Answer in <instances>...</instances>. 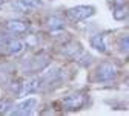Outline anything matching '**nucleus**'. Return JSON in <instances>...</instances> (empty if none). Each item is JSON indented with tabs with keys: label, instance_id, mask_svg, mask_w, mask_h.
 <instances>
[{
	"label": "nucleus",
	"instance_id": "obj_16",
	"mask_svg": "<svg viewBox=\"0 0 129 116\" xmlns=\"http://www.w3.org/2000/svg\"><path fill=\"white\" fill-rule=\"evenodd\" d=\"M120 44H121V49H124V51H129V35H126L124 38H121Z\"/></svg>",
	"mask_w": 129,
	"mask_h": 116
},
{
	"label": "nucleus",
	"instance_id": "obj_3",
	"mask_svg": "<svg viewBox=\"0 0 129 116\" xmlns=\"http://www.w3.org/2000/svg\"><path fill=\"white\" fill-rule=\"evenodd\" d=\"M117 76V67L111 63H102L95 70V79L97 81H111Z\"/></svg>",
	"mask_w": 129,
	"mask_h": 116
},
{
	"label": "nucleus",
	"instance_id": "obj_10",
	"mask_svg": "<svg viewBox=\"0 0 129 116\" xmlns=\"http://www.w3.org/2000/svg\"><path fill=\"white\" fill-rule=\"evenodd\" d=\"M91 46L95 49V51H99L102 54L108 52V49H106V43H105V37L102 34H97V35H92L91 37Z\"/></svg>",
	"mask_w": 129,
	"mask_h": 116
},
{
	"label": "nucleus",
	"instance_id": "obj_19",
	"mask_svg": "<svg viewBox=\"0 0 129 116\" xmlns=\"http://www.w3.org/2000/svg\"><path fill=\"white\" fill-rule=\"evenodd\" d=\"M0 38H3V35H2V32H0Z\"/></svg>",
	"mask_w": 129,
	"mask_h": 116
},
{
	"label": "nucleus",
	"instance_id": "obj_1",
	"mask_svg": "<svg viewBox=\"0 0 129 116\" xmlns=\"http://www.w3.org/2000/svg\"><path fill=\"white\" fill-rule=\"evenodd\" d=\"M94 14H95L94 6H91V5H78V6H74V8L66 11V17L71 22H82V20H86V19L92 17Z\"/></svg>",
	"mask_w": 129,
	"mask_h": 116
},
{
	"label": "nucleus",
	"instance_id": "obj_14",
	"mask_svg": "<svg viewBox=\"0 0 129 116\" xmlns=\"http://www.w3.org/2000/svg\"><path fill=\"white\" fill-rule=\"evenodd\" d=\"M75 61L82 66V67H88V66H91V63H92V57L89 54H86V52H82L75 58Z\"/></svg>",
	"mask_w": 129,
	"mask_h": 116
},
{
	"label": "nucleus",
	"instance_id": "obj_8",
	"mask_svg": "<svg viewBox=\"0 0 129 116\" xmlns=\"http://www.w3.org/2000/svg\"><path fill=\"white\" fill-rule=\"evenodd\" d=\"M42 86H43V79H42V78H31V79H28L25 84L22 86L20 95L34 93V92H37L39 89H42Z\"/></svg>",
	"mask_w": 129,
	"mask_h": 116
},
{
	"label": "nucleus",
	"instance_id": "obj_17",
	"mask_svg": "<svg viewBox=\"0 0 129 116\" xmlns=\"http://www.w3.org/2000/svg\"><path fill=\"white\" fill-rule=\"evenodd\" d=\"M124 3V0H114V5H121Z\"/></svg>",
	"mask_w": 129,
	"mask_h": 116
},
{
	"label": "nucleus",
	"instance_id": "obj_2",
	"mask_svg": "<svg viewBox=\"0 0 129 116\" xmlns=\"http://www.w3.org/2000/svg\"><path fill=\"white\" fill-rule=\"evenodd\" d=\"M86 104V95L82 92H75L61 99V105L64 110H80Z\"/></svg>",
	"mask_w": 129,
	"mask_h": 116
},
{
	"label": "nucleus",
	"instance_id": "obj_5",
	"mask_svg": "<svg viewBox=\"0 0 129 116\" xmlns=\"http://www.w3.org/2000/svg\"><path fill=\"white\" fill-rule=\"evenodd\" d=\"M42 6H43L42 0H15V2H12V8L20 12H31Z\"/></svg>",
	"mask_w": 129,
	"mask_h": 116
},
{
	"label": "nucleus",
	"instance_id": "obj_18",
	"mask_svg": "<svg viewBox=\"0 0 129 116\" xmlns=\"http://www.w3.org/2000/svg\"><path fill=\"white\" fill-rule=\"evenodd\" d=\"M2 3H5V0H0V5H2Z\"/></svg>",
	"mask_w": 129,
	"mask_h": 116
},
{
	"label": "nucleus",
	"instance_id": "obj_15",
	"mask_svg": "<svg viewBox=\"0 0 129 116\" xmlns=\"http://www.w3.org/2000/svg\"><path fill=\"white\" fill-rule=\"evenodd\" d=\"M9 108H12V102L9 99H2L0 101V113H6Z\"/></svg>",
	"mask_w": 129,
	"mask_h": 116
},
{
	"label": "nucleus",
	"instance_id": "obj_11",
	"mask_svg": "<svg viewBox=\"0 0 129 116\" xmlns=\"http://www.w3.org/2000/svg\"><path fill=\"white\" fill-rule=\"evenodd\" d=\"M66 57H71V58H77L80 54H82L83 51H82V47H80V44L78 43H69V44H66L63 47V51H61Z\"/></svg>",
	"mask_w": 129,
	"mask_h": 116
},
{
	"label": "nucleus",
	"instance_id": "obj_4",
	"mask_svg": "<svg viewBox=\"0 0 129 116\" xmlns=\"http://www.w3.org/2000/svg\"><path fill=\"white\" fill-rule=\"evenodd\" d=\"M37 105V99L36 98H28L25 99V101H22L20 104L15 105V108L11 111L14 116H25V114H31L32 111H34Z\"/></svg>",
	"mask_w": 129,
	"mask_h": 116
},
{
	"label": "nucleus",
	"instance_id": "obj_7",
	"mask_svg": "<svg viewBox=\"0 0 129 116\" xmlns=\"http://www.w3.org/2000/svg\"><path fill=\"white\" fill-rule=\"evenodd\" d=\"M29 25L26 22H22V20H11L5 25V29L9 32V34H14V35H19V34H25L28 31Z\"/></svg>",
	"mask_w": 129,
	"mask_h": 116
},
{
	"label": "nucleus",
	"instance_id": "obj_12",
	"mask_svg": "<svg viewBox=\"0 0 129 116\" xmlns=\"http://www.w3.org/2000/svg\"><path fill=\"white\" fill-rule=\"evenodd\" d=\"M112 15H114L115 20H123L129 15V6H126L124 3L121 5H114V11H112Z\"/></svg>",
	"mask_w": 129,
	"mask_h": 116
},
{
	"label": "nucleus",
	"instance_id": "obj_9",
	"mask_svg": "<svg viewBox=\"0 0 129 116\" xmlns=\"http://www.w3.org/2000/svg\"><path fill=\"white\" fill-rule=\"evenodd\" d=\"M49 64V57L45 55V54H40L37 55L34 60H31V70H43L46 66Z\"/></svg>",
	"mask_w": 129,
	"mask_h": 116
},
{
	"label": "nucleus",
	"instance_id": "obj_6",
	"mask_svg": "<svg viewBox=\"0 0 129 116\" xmlns=\"http://www.w3.org/2000/svg\"><path fill=\"white\" fill-rule=\"evenodd\" d=\"M26 47V43L22 40H15V38H8L5 46H3V52L9 54V55H17L20 54L23 49Z\"/></svg>",
	"mask_w": 129,
	"mask_h": 116
},
{
	"label": "nucleus",
	"instance_id": "obj_13",
	"mask_svg": "<svg viewBox=\"0 0 129 116\" xmlns=\"http://www.w3.org/2000/svg\"><path fill=\"white\" fill-rule=\"evenodd\" d=\"M46 26H48V29H49V31L55 32V31H60V29H63V26H64V22H63L60 17H57V15H51V17L48 19V22H46Z\"/></svg>",
	"mask_w": 129,
	"mask_h": 116
}]
</instances>
